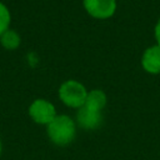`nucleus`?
<instances>
[{"instance_id":"nucleus-10","label":"nucleus","mask_w":160,"mask_h":160,"mask_svg":"<svg viewBox=\"0 0 160 160\" xmlns=\"http://www.w3.org/2000/svg\"><path fill=\"white\" fill-rule=\"evenodd\" d=\"M154 34H155V39H156L158 45H160V19L158 20V22H156V25H155Z\"/></svg>"},{"instance_id":"nucleus-5","label":"nucleus","mask_w":160,"mask_h":160,"mask_svg":"<svg viewBox=\"0 0 160 160\" xmlns=\"http://www.w3.org/2000/svg\"><path fill=\"white\" fill-rule=\"evenodd\" d=\"M76 122H78V125L81 129H85V130H95L102 122L101 111H95V110L89 109L88 106L82 105L78 110Z\"/></svg>"},{"instance_id":"nucleus-1","label":"nucleus","mask_w":160,"mask_h":160,"mask_svg":"<svg viewBox=\"0 0 160 160\" xmlns=\"http://www.w3.org/2000/svg\"><path fill=\"white\" fill-rule=\"evenodd\" d=\"M46 132L52 144L58 146H66L75 138V122L68 115H56L55 119L46 125Z\"/></svg>"},{"instance_id":"nucleus-2","label":"nucleus","mask_w":160,"mask_h":160,"mask_svg":"<svg viewBox=\"0 0 160 160\" xmlns=\"http://www.w3.org/2000/svg\"><path fill=\"white\" fill-rule=\"evenodd\" d=\"M88 91L85 86L76 80H66L59 88L60 100L69 108L80 109L86 100Z\"/></svg>"},{"instance_id":"nucleus-7","label":"nucleus","mask_w":160,"mask_h":160,"mask_svg":"<svg viewBox=\"0 0 160 160\" xmlns=\"http://www.w3.org/2000/svg\"><path fill=\"white\" fill-rule=\"evenodd\" d=\"M106 95L102 90H99V89H95V90H91L88 92V96H86V100H85V106H88L89 109H92L95 111H102V109L105 108L106 105Z\"/></svg>"},{"instance_id":"nucleus-4","label":"nucleus","mask_w":160,"mask_h":160,"mask_svg":"<svg viewBox=\"0 0 160 160\" xmlns=\"http://www.w3.org/2000/svg\"><path fill=\"white\" fill-rule=\"evenodd\" d=\"M86 12L99 20L111 18L116 11V0H82Z\"/></svg>"},{"instance_id":"nucleus-8","label":"nucleus","mask_w":160,"mask_h":160,"mask_svg":"<svg viewBox=\"0 0 160 160\" xmlns=\"http://www.w3.org/2000/svg\"><path fill=\"white\" fill-rule=\"evenodd\" d=\"M20 42H21L20 35L15 30H11V29L6 30L0 36V44L6 50H15V49H18L20 46Z\"/></svg>"},{"instance_id":"nucleus-11","label":"nucleus","mask_w":160,"mask_h":160,"mask_svg":"<svg viewBox=\"0 0 160 160\" xmlns=\"http://www.w3.org/2000/svg\"><path fill=\"white\" fill-rule=\"evenodd\" d=\"M0 154H1V140H0Z\"/></svg>"},{"instance_id":"nucleus-9","label":"nucleus","mask_w":160,"mask_h":160,"mask_svg":"<svg viewBox=\"0 0 160 160\" xmlns=\"http://www.w3.org/2000/svg\"><path fill=\"white\" fill-rule=\"evenodd\" d=\"M10 22H11L10 11H9L8 6H6L4 2L0 1V36H1L6 30H9Z\"/></svg>"},{"instance_id":"nucleus-6","label":"nucleus","mask_w":160,"mask_h":160,"mask_svg":"<svg viewBox=\"0 0 160 160\" xmlns=\"http://www.w3.org/2000/svg\"><path fill=\"white\" fill-rule=\"evenodd\" d=\"M141 66L149 74H160V45L150 46L142 52Z\"/></svg>"},{"instance_id":"nucleus-3","label":"nucleus","mask_w":160,"mask_h":160,"mask_svg":"<svg viewBox=\"0 0 160 160\" xmlns=\"http://www.w3.org/2000/svg\"><path fill=\"white\" fill-rule=\"evenodd\" d=\"M29 115L34 122L48 125L55 119L56 110L50 101L45 99H36L29 106Z\"/></svg>"}]
</instances>
